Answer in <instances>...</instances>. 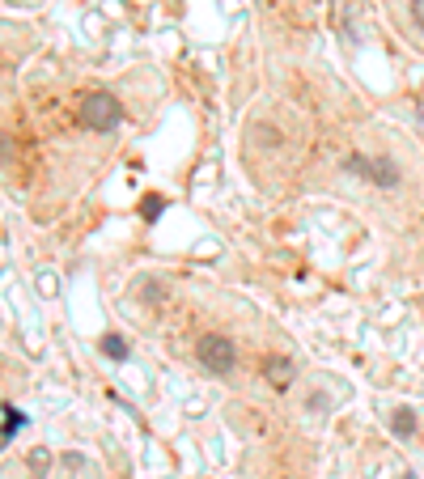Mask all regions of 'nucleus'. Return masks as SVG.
<instances>
[{"instance_id": "f257e3e1", "label": "nucleus", "mask_w": 424, "mask_h": 479, "mask_svg": "<svg viewBox=\"0 0 424 479\" xmlns=\"http://www.w3.org/2000/svg\"><path fill=\"white\" fill-rule=\"evenodd\" d=\"M81 123L90 128V132H115L119 123H123V106H119L115 94H106V90H98L81 102Z\"/></svg>"}, {"instance_id": "f03ea898", "label": "nucleus", "mask_w": 424, "mask_h": 479, "mask_svg": "<svg viewBox=\"0 0 424 479\" xmlns=\"http://www.w3.org/2000/svg\"><path fill=\"white\" fill-rule=\"evenodd\" d=\"M195 357H200V365H204L208 373H216V378H230L233 365H238V352H233V344L225 335H204V340L195 344Z\"/></svg>"}, {"instance_id": "7ed1b4c3", "label": "nucleus", "mask_w": 424, "mask_h": 479, "mask_svg": "<svg viewBox=\"0 0 424 479\" xmlns=\"http://www.w3.org/2000/svg\"><path fill=\"white\" fill-rule=\"evenodd\" d=\"M293 373H297V369H293L289 357H268V361H263V378H268L276 390H285V386L293 382Z\"/></svg>"}, {"instance_id": "20e7f679", "label": "nucleus", "mask_w": 424, "mask_h": 479, "mask_svg": "<svg viewBox=\"0 0 424 479\" xmlns=\"http://www.w3.org/2000/svg\"><path fill=\"white\" fill-rule=\"evenodd\" d=\"M21 428H26V416H21L13 403H4V441H13Z\"/></svg>"}, {"instance_id": "39448f33", "label": "nucleus", "mask_w": 424, "mask_h": 479, "mask_svg": "<svg viewBox=\"0 0 424 479\" xmlns=\"http://www.w3.org/2000/svg\"><path fill=\"white\" fill-rule=\"evenodd\" d=\"M102 352H106L111 361H128V340H123V335H106V340H102Z\"/></svg>"}, {"instance_id": "423d86ee", "label": "nucleus", "mask_w": 424, "mask_h": 479, "mask_svg": "<svg viewBox=\"0 0 424 479\" xmlns=\"http://www.w3.org/2000/svg\"><path fill=\"white\" fill-rule=\"evenodd\" d=\"M412 428H416V416L412 412H395V437H412Z\"/></svg>"}, {"instance_id": "0eeeda50", "label": "nucleus", "mask_w": 424, "mask_h": 479, "mask_svg": "<svg viewBox=\"0 0 424 479\" xmlns=\"http://www.w3.org/2000/svg\"><path fill=\"white\" fill-rule=\"evenodd\" d=\"M412 18H416V26L424 30V0H412Z\"/></svg>"}, {"instance_id": "6e6552de", "label": "nucleus", "mask_w": 424, "mask_h": 479, "mask_svg": "<svg viewBox=\"0 0 424 479\" xmlns=\"http://www.w3.org/2000/svg\"><path fill=\"white\" fill-rule=\"evenodd\" d=\"M30 467H35V471H43V467H47V454H43V450H35V454H30Z\"/></svg>"}, {"instance_id": "1a4fd4ad", "label": "nucleus", "mask_w": 424, "mask_h": 479, "mask_svg": "<svg viewBox=\"0 0 424 479\" xmlns=\"http://www.w3.org/2000/svg\"><path fill=\"white\" fill-rule=\"evenodd\" d=\"M404 479H416V475H412V471H407V475H404Z\"/></svg>"}]
</instances>
